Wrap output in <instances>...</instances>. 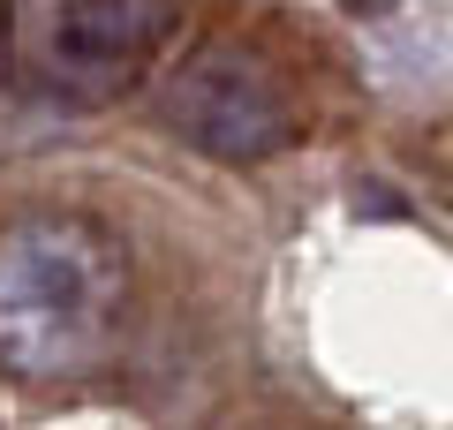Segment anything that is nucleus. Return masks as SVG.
Here are the masks:
<instances>
[{
	"label": "nucleus",
	"mask_w": 453,
	"mask_h": 430,
	"mask_svg": "<svg viewBox=\"0 0 453 430\" xmlns=\"http://www.w3.org/2000/svg\"><path fill=\"white\" fill-rule=\"evenodd\" d=\"M129 310V250L106 219L68 204L0 227V378L68 385L98 370Z\"/></svg>",
	"instance_id": "1"
},
{
	"label": "nucleus",
	"mask_w": 453,
	"mask_h": 430,
	"mask_svg": "<svg viewBox=\"0 0 453 430\" xmlns=\"http://www.w3.org/2000/svg\"><path fill=\"white\" fill-rule=\"evenodd\" d=\"M181 16L189 0H8V61L23 91L98 106L159 61Z\"/></svg>",
	"instance_id": "2"
},
{
	"label": "nucleus",
	"mask_w": 453,
	"mask_h": 430,
	"mask_svg": "<svg viewBox=\"0 0 453 430\" xmlns=\"http://www.w3.org/2000/svg\"><path fill=\"white\" fill-rule=\"evenodd\" d=\"M166 121L204 151V159H273L295 136V106L280 76L242 46H204L166 83Z\"/></svg>",
	"instance_id": "3"
}]
</instances>
